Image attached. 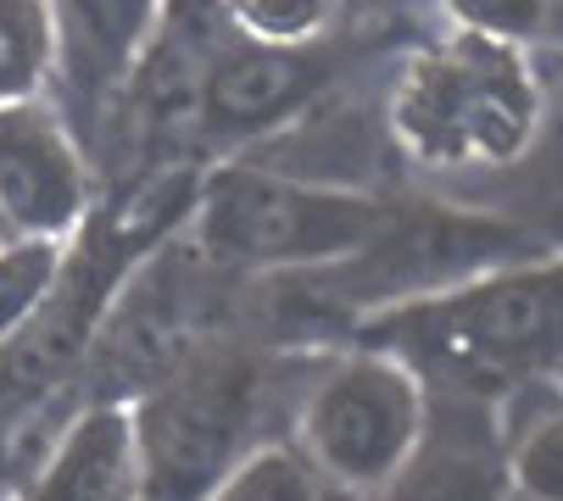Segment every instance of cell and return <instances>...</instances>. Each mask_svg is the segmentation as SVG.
Here are the masks:
<instances>
[{
  "label": "cell",
  "mask_w": 563,
  "mask_h": 501,
  "mask_svg": "<svg viewBox=\"0 0 563 501\" xmlns=\"http://www.w3.org/2000/svg\"><path fill=\"white\" fill-rule=\"evenodd\" d=\"M514 501H563V396L530 407L508 430Z\"/></svg>",
  "instance_id": "cell-12"
},
{
  "label": "cell",
  "mask_w": 563,
  "mask_h": 501,
  "mask_svg": "<svg viewBox=\"0 0 563 501\" xmlns=\"http://www.w3.org/2000/svg\"><path fill=\"white\" fill-rule=\"evenodd\" d=\"M363 346L390 352L452 396L530 385L547 368L563 374V257H519L408 307H385Z\"/></svg>",
  "instance_id": "cell-1"
},
{
  "label": "cell",
  "mask_w": 563,
  "mask_h": 501,
  "mask_svg": "<svg viewBox=\"0 0 563 501\" xmlns=\"http://www.w3.org/2000/svg\"><path fill=\"white\" fill-rule=\"evenodd\" d=\"M212 501H330V496H324V479L307 468L301 452H290V446H263Z\"/></svg>",
  "instance_id": "cell-15"
},
{
  "label": "cell",
  "mask_w": 563,
  "mask_h": 501,
  "mask_svg": "<svg viewBox=\"0 0 563 501\" xmlns=\"http://www.w3.org/2000/svg\"><path fill=\"white\" fill-rule=\"evenodd\" d=\"M374 501H514L508 435L486 417L479 396L446 390L430 401L424 446Z\"/></svg>",
  "instance_id": "cell-7"
},
{
  "label": "cell",
  "mask_w": 563,
  "mask_h": 501,
  "mask_svg": "<svg viewBox=\"0 0 563 501\" xmlns=\"http://www.w3.org/2000/svg\"><path fill=\"white\" fill-rule=\"evenodd\" d=\"M263 379L240 352H207L145 390L134 412L140 501H212L263 446L257 430Z\"/></svg>",
  "instance_id": "cell-4"
},
{
  "label": "cell",
  "mask_w": 563,
  "mask_h": 501,
  "mask_svg": "<svg viewBox=\"0 0 563 501\" xmlns=\"http://www.w3.org/2000/svg\"><path fill=\"white\" fill-rule=\"evenodd\" d=\"M168 12L156 7H56V51H73V73L123 78L134 73V51L156 34Z\"/></svg>",
  "instance_id": "cell-10"
},
{
  "label": "cell",
  "mask_w": 563,
  "mask_h": 501,
  "mask_svg": "<svg viewBox=\"0 0 563 501\" xmlns=\"http://www.w3.org/2000/svg\"><path fill=\"white\" fill-rule=\"evenodd\" d=\"M390 212L357 190L296 179L279 167H223L201 201V240L212 257L279 274V268H335L357 263L385 234Z\"/></svg>",
  "instance_id": "cell-3"
},
{
  "label": "cell",
  "mask_w": 563,
  "mask_h": 501,
  "mask_svg": "<svg viewBox=\"0 0 563 501\" xmlns=\"http://www.w3.org/2000/svg\"><path fill=\"white\" fill-rule=\"evenodd\" d=\"M318 84V62L307 51H274L240 40L234 51L201 67V118L229 134H257L296 118Z\"/></svg>",
  "instance_id": "cell-8"
},
{
  "label": "cell",
  "mask_w": 563,
  "mask_h": 501,
  "mask_svg": "<svg viewBox=\"0 0 563 501\" xmlns=\"http://www.w3.org/2000/svg\"><path fill=\"white\" fill-rule=\"evenodd\" d=\"M390 129L424 167H508L541 129V90L519 45L452 29L396 78Z\"/></svg>",
  "instance_id": "cell-2"
},
{
  "label": "cell",
  "mask_w": 563,
  "mask_h": 501,
  "mask_svg": "<svg viewBox=\"0 0 563 501\" xmlns=\"http://www.w3.org/2000/svg\"><path fill=\"white\" fill-rule=\"evenodd\" d=\"M341 12L330 0H252V7H229V23H240V40L274 45V51H307Z\"/></svg>",
  "instance_id": "cell-14"
},
{
  "label": "cell",
  "mask_w": 563,
  "mask_h": 501,
  "mask_svg": "<svg viewBox=\"0 0 563 501\" xmlns=\"http://www.w3.org/2000/svg\"><path fill=\"white\" fill-rule=\"evenodd\" d=\"M430 401V385L408 363L357 346L312 379L296 417L301 457L335 490L379 496L424 446Z\"/></svg>",
  "instance_id": "cell-5"
},
{
  "label": "cell",
  "mask_w": 563,
  "mask_h": 501,
  "mask_svg": "<svg viewBox=\"0 0 563 501\" xmlns=\"http://www.w3.org/2000/svg\"><path fill=\"white\" fill-rule=\"evenodd\" d=\"M12 240V229H7V218H0V245H7Z\"/></svg>",
  "instance_id": "cell-16"
},
{
  "label": "cell",
  "mask_w": 563,
  "mask_h": 501,
  "mask_svg": "<svg viewBox=\"0 0 563 501\" xmlns=\"http://www.w3.org/2000/svg\"><path fill=\"white\" fill-rule=\"evenodd\" d=\"M90 207L73 129L45 101L0 107V218L12 240H62Z\"/></svg>",
  "instance_id": "cell-6"
},
{
  "label": "cell",
  "mask_w": 563,
  "mask_h": 501,
  "mask_svg": "<svg viewBox=\"0 0 563 501\" xmlns=\"http://www.w3.org/2000/svg\"><path fill=\"white\" fill-rule=\"evenodd\" d=\"M23 501H140V446L129 407L78 412L40 463Z\"/></svg>",
  "instance_id": "cell-9"
},
{
  "label": "cell",
  "mask_w": 563,
  "mask_h": 501,
  "mask_svg": "<svg viewBox=\"0 0 563 501\" xmlns=\"http://www.w3.org/2000/svg\"><path fill=\"white\" fill-rule=\"evenodd\" d=\"M62 274V240H7L0 245V346L40 312Z\"/></svg>",
  "instance_id": "cell-13"
},
{
  "label": "cell",
  "mask_w": 563,
  "mask_h": 501,
  "mask_svg": "<svg viewBox=\"0 0 563 501\" xmlns=\"http://www.w3.org/2000/svg\"><path fill=\"white\" fill-rule=\"evenodd\" d=\"M56 67V7L0 0V107L40 101Z\"/></svg>",
  "instance_id": "cell-11"
}]
</instances>
